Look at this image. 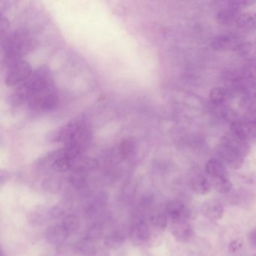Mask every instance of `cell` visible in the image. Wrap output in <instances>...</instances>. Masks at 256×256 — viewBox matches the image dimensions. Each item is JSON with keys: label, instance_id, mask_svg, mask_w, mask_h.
<instances>
[{"label": "cell", "instance_id": "14", "mask_svg": "<svg viewBox=\"0 0 256 256\" xmlns=\"http://www.w3.org/2000/svg\"><path fill=\"white\" fill-rule=\"evenodd\" d=\"M238 54L242 59L248 61L250 64H256V43H241L236 49Z\"/></svg>", "mask_w": 256, "mask_h": 256}, {"label": "cell", "instance_id": "34", "mask_svg": "<svg viewBox=\"0 0 256 256\" xmlns=\"http://www.w3.org/2000/svg\"><path fill=\"white\" fill-rule=\"evenodd\" d=\"M252 256H256V254H253Z\"/></svg>", "mask_w": 256, "mask_h": 256}, {"label": "cell", "instance_id": "22", "mask_svg": "<svg viewBox=\"0 0 256 256\" xmlns=\"http://www.w3.org/2000/svg\"><path fill=\"white\" fill-rule=\"evenodd\" d=\"M70 182L74 188H80L84 187V184H86L85 172L74 169V172L70 176Z\"/></svg>", "mask_w": 256, "mask_h": 256}, {"label": "cell", "instance_id": "15", "mask_svg": "<svg viewBox=\"0 0 256 256\" xmlns=\"http://www.w3.org/2000/svg\"><path fill=\"white\" fill-rule=\"evenodd\" d=\"M126 241V236L122 232H113L108 234L104 238V244L110 250L120 248Z\"/></svg>", "mask_w": 256, "mask_h": 256}, {"label": "cell", "instance_id": "23", "mask_svg": "<svg viewBox=\"0 0 256 256\" xmlns=\"http://www.w3.org/2000/svg\"><path fill=\"white\" fill-rule=\"evenodd\" d=\"M103 234H104L103 226L100 223H94L88 230L86 238L91 240L94 242H96V241L97 242L102 238Z\"/></svg>", "mask_w": 256, "mask_h": 256}, {"label": "cell", "instance_id": "26", "mask_svg": "<svg viewBox=\"0 0 256 256\" xmlns=\"http://www.w3.org/2000/svg\"><path fill=\"white\" fill-rule=\"evenodd\" d=\"M241 73L245 77L252 79V80L256 82V64H250L248 62L247 65H246L242 68Z\"/></svg>", "mask_w": 256, "mask_h": 256}, {"label": "cell", "instance_id": "24", "mask_svg": "<svg viewBox=\"0 0 256 256\" xmlns=\"http://www.w3.org/2000/svg\"><path fill=\"white\" fill-rule=\"evenodd\" d=\"M215 186L218 192L221 194H226L229 192L232 188V184L229 180L228 178L215 180Z\"/></svg>", "mask_w": 256, "mask_h": 256}, {"label": "cell", "instance_id": "18", "mask_svg": "<svg viewBox=\"0 0 256 256\" xmlns=\"http://www.w3.org/2000/svg\"><path fill=\"white\" fill-rule=\"evenodd\" d=\"M30 217L29 220L30 222L38 226L44 224L48 218H50L49 210H48L44 209L36 210L34 212H30Z\"/></svg>", "mask_w": 256, "mask_h": 256}, {"label": "cell", "instance_id": "13", "mask_svg": "<svg viewBox=\"0 0 256 256\" xmlns=\"http://www.w3.org/2000/svg\"><path fill=\"white\" fill-rule=\"evenodd\" d=\"M191 186L193 191L198 194H205L211 190V182L208 178L202 174L194 175L191 179Z\"/></svg>", "mask_w": 256, "mask_h": 256}, {"label": "cell", "instance_id": "17", "mask_svg": "<svg viewBox=\"0 0 256 256\" xmlns=\"http://www.w3.org/2000/svg\"><path fill=\"white\" fill-rule=\"evenodd\" d=\"M236 26L239 29L244 30H252L256 29V14H241L236 20Z\"/></svg>", "mask_w": 256, "mask_h": 256}, {"label": "cell", "instance_id": "32", "mask_svg": "<svg viewBox=\"0 0 256 256\" xmlns=\"http://www.w3.org/2000/svg\"><path fill=\"white\" fill-rule=\"evenodd\" d=\"M94 256H109V254H108L106 252H96L95 254H94Z\"/></svg>", "mask_w": 256, "mask_h": 256}, {"label": "cell", "instance_id": "2", "mask_svg": "<svg viewBox=\"0 0 256 256\" xmlns=\"http://www.w3.org/2000/svg\"><path fill=\"white\" fill-rule=\"evenodd\" d=\"M58 138L64 144L66 149L80 154L90 142V128L82 121H74L61 130Z\"/></svg>", "mask_w": 256, "mask_h": 256}, {"label": "cell", "instance_id": "9", "mask_svg": "<svg viewBox=\"0 0 256 256\" xmlns=\"http://www.w3.org/2000/svg\"><path fill=\"white\" fill-rule=\"evenodd\" d=\"M240 44L238 42V38L235 36L228 34L216 36L211 41V47L217 52H224L232 48L236 49Z\"/></svg>", "mask_w": 256, "mask_h": 256}, {"label": "cell", "instance_id": "16", "mask_svg": "<svg viewBox=\"0 0 256 256\" xmlns=\"http://www.w3.org/2000/svg\"><path fill=\"white\" fill-rule=\"evenodd\" d=\"M228 96V91L221 88H212L209 94L210 101L216 106H224Z\"/></svg>", "mask_w": 256, "mask_h": 256}, {"label": "cell", "instance_id": "33", "mask_svg": "<svg viewBox=\"0 0 256 256\" xmlns=\"http://www.w3.org/2000/svg\"><path fill=\"white\" fill-rule=\"evenodd\" d=\"M253 98H256V90L254 92V96H253Z\"/></svg>", "mask_w": 256, "mask_h": 256}, {"label": "cell", "instance_id": "12", "mask_svg": "<svg viewBox=\"0 0 256 256\" xmlns=\"http://www.w3.org/2000/svg\"><path fill=\"white\" fill-rule=\"evenodd\" d=\"M205 170L208 176L214 178L215 180L228 178L224 164L218 158H212L208 160L205 164Z\"/></svg>", "mask_w": 256, "mask_h": 256}, {"label": "cell", "instance_id": "20", "mask_svg": "<svg viewBox=\"0 0 256 256\" xmlns=\"http://www.w3.org/2000/svg\"><path fill=\"white\" fill-rule=\"evenodd\" d=\"M95 242L88 239V238H84L82 240L78 242L76 250L80 252L82 254H85V256H94L96 252Z\"/></svg>", "mask_w": 256, "mask_h": 256}, {"label": "cell", "instance_id": "29", "mask_svg": "<svg viewBox=\"0 0 256 256\" xmlns=\"http://www.w3.org/2000/svg\"><path fill=\"white\" fill-rule=\"evenodd\" d=\"M50 218H58L62 217L64 214V211L59 206H53L49 210Z\"/></svg>", "mask_w": 256, "mask_h": 256}, {"label": "cell", "instance_id": "27", "mask_svg": "<svg viewBox=\"0 0 256 256\" xmlns=\"http://www.w3.org/2000/svg\"><path fill=\"white\" fill-rule=\"evenodd\" d=\"M242 244H244V240L240 238L238 239H235L234 240L230 242L228 246V250L230 253L236 252L238 250L242 248Z\"/></svg>", "mask_w": 256, "mask_h": 256}, {"label": "cell", "instance_id": "8", "mask_svg": "<svg viewBox=\"0 0 256 256\" xmlns=\"http://www.w3.org/2000/svg\"><path fill=\"white\" fill-rule=\"evenodd\" d=\"M202 212L208 220L217 221L222 218L224 208L217 199H210L202 204Z\"/></svg>", "mask_w": 256, "mask_h": 256}, {"label": "cell", "instance_id": "10", "mask_svg": "<svg viewBox=\"0 0 256 256\" xmlns=\"http://www.w3.org/2000/svg\"><path fill=\"white\" fill-rule=\"evenodd\" d=\"M193 228L187 222H173L172 233L178 242H185L190 240L193 235Z\"/></svg>", "mask_w": 256, "mask_h": 256}, {"label": "cell", "instance_id": "28", "mask_svg": "<svg viewBox=\"0 0 256 256\" xmlns=\"http://www.w3.org/2000/svg\"><path fill=\"white\" fill-rule=\"evenodd\" d=\"M154 221L157 227L163 229L166 227V224H167V217H166L164 214H158V215L154 218Z\"/></svg>", "mask_w": 256, "mask_h": 256}, {"label": "cell", "instance_id": "5", "mask_svg": "<svg viewBox=\"0 0 256 256\" xmlns=\"http://www.w3.org/2000/svg\"><path fill=\"white\" fill-rule=\"evenodd\" d=\"M166 212L173 222H187L191 215L190 208L180 200L168 202L166 206Z\"/></svg>", "mask_w": 256, "mask_h": 256}, {"label": "cell", "instance_id": "4", "mask_svg": "<svg viewBox=\"0 0 256 256\" xmlns=\"http://www.w3.org/2000/svg\"><path fill=\"white\" fill-rule=\"evenodd\" d=\"M217 154L220 157V161L222 162L223 164H226L230 168L238 170L244 164V157L241 156L230 148L224 146L222 144L218 146Z\"/></svg>", "mask_w": 256, "mask_h": 256}, {"label": "cell", "instance_id": "11", "mask_svg": "<svg viewBox=\"0 0 256 256\" xmlns=\"http://www.w3.org/2000/svg\"><path fill=\"white\" fill-rule=\"evenodd\" d=\"M130 236H131L132 240L134 244H144L149 240L150 236L149 227L145 222H137L132 227Z\"/></svg>", "mask_w": 256, "mask_h": 256}, {"label": "cell", "instance_id": "31", "mask_svg": "<svg viewBox=\"0 0 256 256\" xmlns=\"http://www.w3.org/2000/svg\"><path fill=\"white\" fill-rule=\"evenodd\" d=\"M248 240L253 246H256V228L250 232V234H248Z\"/></svg>", "mask_w": 256, "mask_h": 256}, {"label": "cell", "instance_id": "21", "mask_svg": "<svg viewBox=\"0 0 256 256\" xmlns=\"http://www.w3.org/2000/svg\"><path fill=\"white\" fill-rule=\"evenodd\" d=\"M62 224L66 229L67 232L71 234L72 233H74L79 228L80 222L76 216L70 214V215L66 216L62 218Z\"/></svg>", "mask_w": 256, "mask_h": 256}, {"label": "cell", "instance_id": "30", "mask_svg": "<svg viewBox=\"0 0 256 256\" xmlns=\"http://www.w3.org/2000/svg\"><path fill=\"white\" fill-rule=\"evenodd\" d=\"M134 192H136V186H133L131 184L127 185L124 190V194L127 198L134 196Z\"/></svg>", "mask_w": 256, "mask_h": 256}, {"label": "cell", "instance_id": "25", "mask_svg": "<svg viewBox=\"0 0 256 256\" xmlns=\"http://www.w3.org/2000/svg\"><path fill=\"white\" fill-rule=\"evenodd\" d=\"M42 188L49 193H56L60 190L61 184L56 179H47L43 182Z\"/></svg>", "mask_w": 256, "mask_h": 256}, {"label": "cell", "instance_id": "1", "mask_svg": "<svg viewBox=\"0 0 256 256\" xmlns=\"http://www.w3.org/2000/svg\"><path fill=\"white\" fill-rule=\"evenodd\" d=\"M20 100L28 102L30 108L35 110H48L58 102V94L52 83L44 72L32 76L30 82L20 91Z\"/></svg>", "mask_w": 256, "mask_h": 256}, {"label": "cell", "instance_id": "19", "mask_svg": "<svg viewBox=\"0 0 256 256\" xmlns=\"http://www.w3.org/2000/svg\"><path fill=\"white\" fill-rule=\"evenodd\" d=\"M238 13L234 12L233 10H230V8L228 7L227 8L224 10H220L217 14L216 18L220 24L223 25H228L229 24L232 23L235 19L238 18Z\"/></svg>", "mask_w": 256, "mask_h": 256}, {"label": "cell", "instance_id": "3", "mask_svg": "<svg viewBox=\"0 0 256 256\" xmlns=\"http://www.w3.org/2000/svg\"><path fill=\"white\" fill-rule=\"evenodd\" d=\"M31 74V67L29 64L24 61L14 62L8 70L6 82L8 85H16L24 82L30 77Z\"/></svg>", "mask_w": 256, "mask_h": 256}, {"label": "cell", "instance_id": "6", "mask_svg": "<svg viewBox=\"0 0 256 256\" xmlns=\"http://www.w3.org/2000/svg\"><path fill=\"white\" fill-rule=\"evenodd\" d=\"M70 235L62 223L50 224L46 229V239L48 242L53 245L60 246L65 244Z\"/></svg>", "mask_w": 256, "mask_h": 256}, {"label": "cell", "instance_id": "7", "mask_svg": "<svg viewBox=\"0 0 256 256\" xmlns=\"http://www.w3.org/2000/svg\"><path fill=\"white\" fill-rule=\"evenodd\" d=\"M221 144L230 148L244 158L250 154V148L248 142L236 137L230 132L223 136Z\"/></svg>", "mask_w": 256, "mask_h": 256}]
</instances>
